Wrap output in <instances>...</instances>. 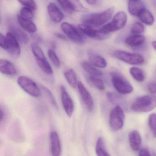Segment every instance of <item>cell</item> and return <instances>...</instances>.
I'll return each instance as SVG.
<instances>
[{
    "instance_id": "603a6c76",
    "label": "cell",
    "mask_w": 156,
    "mask_h": 156,
    "mask_svg": "<svg viewBox=\"0 0 156 156\" xmlns=\"http://www.w3.org/2000/svg\"><path fill=\"white\" fill-rule=\"evenodd\" d=\"M64 76L68 83L73 88H77L78 82L76 73L73 69H68L64 72Z\"/></svg>"
},
{
    "instance_id": "e0dca14e",
    "label": "cell",
    "mask_w": 156,
    "mask_h": 156,
    "mask_svg": "<svg viewBox=\"0 0 156 156\" xmlns=\"http://www.w3.org/2000/svg\"><path fill=\"white\" fill-rule=\"evenodd\" d=\"M128 9L129 14L138 17L140 12L145 9L144 3L140 0H129Z\"/></svg>"
},
{
    "instance_id": "f546056e",
    "label": "cell",
    "mask_w": 156,
    "mask_h": 156,
    "mask_svg": "<svg viewBox=\"0 0 156 156\" xmlns=\"http://www.w3.org/2000/svg\"><path fill=\"white\" fill-rule=\"evenodd\" d=\"M148 125L152 135L156 137V114L155 113H151L149 115Z\"/></svg>"
},
{
    "instance_id": "8992f818",
    "label": "cell",
    "mask_w": 156,
    "mask_h": 156,
    "mask_svg": "<svg viewBox=\"0 0 156 156\" xmlns=\"http://www.w3.org/2000/svg\"><path fill=\"white\" fill-rule=\"evenodd\" d=\"M31 49L38 66L47 74H52L53 73L52 68L46 59L41 47L36 44H33Z\"/></svg>"
},
{
    "instance_id": "f35d334b",
    "label": "cell",
    "mask_w": 156,
    "mask_h": 156,
    "mask_svg": "<svg viewBox=\"0 0 156 156\" xmlns=\"http://www.w3.org/2000/svg\"><path fill=\"white\" fill-rule=\"evenodd\" d=\"M148 90L151 94H156V83H151L148 86Z\"/></svg>"
},
{
    "instance_id": "60d3db41",
    "label": "cell",
    "mask_w": 156,
    "mask_h": 156,
    "mask_svg": "<svg viewBox=\"0 0 156 156\" xmlns=\"http://www.w3.org/2000/svg\"><path fill=\"white\" fill-rule=\"evenodd\" d=\"M86 2L89 5H95L97 3L98 0H85Z\"/></svg>"
},
{
    "instance_id": "7402d4cb",
    "label": "cell",
    "mask_w": 156,
    "mask_h": 156,
    "mask_svg": "<svg viewBox=\"0 0 156 156\" xmlns=\"http://www.w3.org/2000/svg\"><path fill=\"white\" fill-rule=\"evenodd\" d=\"M146 38L140 34H134L128 36L125 40V43L132 47H136L142 45L145 43Z\"/></svg>"
},
{
    "instance_id": "277c9868",
    "label": "cell",
    "mask_w": 156,
    "mask_h": 156,
    "mask_svg": "<svg viewBox=\"0 0 156 156\" xmlns=\"http://www.w3.org/2000/svg\"><path fill=\"white\" fill-rule=\"evenodd\" d=\"M111 81L114 88L119 94H131L133 91V87L131 84L118 73L111 74Z\"/></svg>"
},
{
    "instance_id": "ffe728a7",
    "label": "cell",
    "mask_w": 156,
    "mask_h": 156,
    "mask_svg": "<svg viewBox=\"0 0 156 156\" xmlns=\"http://www.w3.org/2000/svg\"><path fill=\"white\" fill-rule=\"evenodd\" d=\"M88 59L92 64L98 68H104L107 65L106 61L104 57L93 52L88 53Z\"/></svg>"
},
{
    "instance_id": "9a60e30c",
    "label": "cell",
    "mask_w": 156,
    "mask_h": 156,
    "mask_svg": "<svg viewBox=\"0 0 156 156\" xmlns=\"http://www.w3.org/2000/svg\"><path fill=\"white\" fill-rule=\"evenodd\" d=\"M47 11L50 19L55 23L61 22L64 18V15L58 6L53 2H51L47 6Z\"/></svg>"
},
{
    "instance_id": "ac0fdd59",
    "label": "cell",
    "mask_w": 156,
    "mask_h": 156,
    "mask_svg": "<svg viewBox=\"0 0 156 156\" xmlns=\"http://www.w3.org/2000/svg\"><path fill=\"white\" fill-rule=\"evenodd\" d=\"M129 144L133 150H139L142 144V139L139 132L136 130H133L129 135Z\"/></svg>"
},
{
    "instance_id": "b9f144b4",
    "label": "cell",
    "mask_w": 156,
    "mask_h": 156,
    "mask_svg": "<svg viewBox=\"0 0 156 156\" xmlns=\"http://www.w3.org/2000/svg\"><path fill=\"white\" fill-rule=\"evenodd\" d=\"M4 111H3L2 108H1V110H0V121H1V122H2V120H3V119H4Z\"/></svg>"
},
{
    "instance_id": "5b68a950",
    "label": "cell",
    "mask_w": 156,
    "mask_h": 156,
    "mask_svg": "<svg viewBox=\"0 0 156 156\" xmlns=\"http://www.w3.org/2000/svg\"><path fill=\"white\" fill-rule=\"evenodd\" d=\"M113 55L116 59L132 65L142 64L145 61L144 57L141 55L132 53L126 51L118 50L115 51Z\"/></svg>"
},
{
    "instance_id": "9c48e42d",
    "label": "cell",
    "mask_w": 156,
    "mask_h": 156,
    "mask_svg": "<svg viewBox=\"0 0 156 156\" xmlns=\"http://www.w3.org/2000/svg\"><path fill=\"white\" fill-rule=\"evenodd\" d=\"M61 27L63 32L71 41L78 44L84 43L85 38L83 33L74 26L68 23L64 22L62 23Z\"/></svg>"
},
{
    "instance_id": "5bb4252c",
    "label": "cell",
    "mask_w": 156,
    "mask_h": 156,
    "mask_svg": "<svg viewBox=\"0 0 156 156\" xmlns=\"http://www.w3.org/2000/svg\"><path fill=\"white\" fill-rule=\"evenodd\" d=\"M50 151L53 156H59L62 151L61 142L57 132L52 131L50 133Z\"/></svg>"
},
{
    "instance_id": "e575fe53",
    "label": "cell",
    "mask_w": 156,
    "mask_h": 156,
    "mask_svg": "<svg viewBox=\"0 0 156 156\" xmlns=\"http://www.w3.org/2000/svg\"><path fill=\"white\" fill-rule=\"evenodd\" d=\"M18 1L21 4L25 6V7L29 8L33 11L35 10L37 8L36 3L34 0H18Z\"/></svg>"
},
{
    "instance_id": "7a4b0ae2",
    "label": "cell",
    "mask_w": 156,
    "mask_h": 156,
    "mask_svg": "<svg viewBox=\"0 0 156 156\" xmlns=\"http://www.w3.org/2000/svg\"><path fill=\"white\" fill-rule=\"evenodd\" d=\"M156 108V97L152 95L142 96L137 98L132 104L131 109L138 113H147Z\"/></svg>"
},
{
    "instance_id": "30bf717a",
    "label": "cell",
    "mask_w": 156,
    "mask_h": 156,
    "mask_svg": "<svg viewBox=\"0 0 156 156\" xmlns=\"http://www.w3.org/2000/svg\"><path fill=\"white\" fill-rule=\"evenodd\" d=\"M79 30L84 34L89 37V38H93L96 40H105L108 38L109 34L105 33L101 30H96L94 29L92 26L87 24L83 23L78 26Z\"/></svg>"
},
{
    "instance_id": "83f0119b",
    "label": "cell",
    "mask_w": 156,
    "mask_h": 156,
    "mask_svg": "<svg viewBox=\"0 0 156 156\" xmlns=\"http://www.w3.org/2000/svg\"><path fill=\"white\" fill-rule=\"evenodd\" d=\"M61 7L66 12L71 13L76 10L75 6L70 0H57Z\"/></svg>"
},
{
    "instance_id": "484cf974",
    "label": "cell",
    "mask_w": 156,
    "mask_h": 156,
    "mask_svg": "<svg viewBox=\"0 0 156 156\" xmlns=\"http://www.w3.org/2000/svg\"><path fill=\"white\" fill-rule=\"evenodd\" d=\"M96 153L98 156H108L110 155L106 149L105 141L103 138H98L97 141Z\"/></svg>"
},
{
    "instance_id": "44dd1931",
    "label": "cell",
    "mask_w": 156,
    "mask_h": 156,
    "mask_svg": "<svg viewBox=\"0 0 156 156\" xmlns=\"http://www.w3.org/2000/svg\"><path fill=\"white\" fill-rule=\"evenodd\" d=\"M17 20L20 26L28 32L33 34L37 31L36 25L31 20L24 19L20 15L17 16Z\"/></svg>"
},
{
    "instance_id": "1f68e13d",
    "label": "cell",
    "mask_w": 156,
    "mask_h": 156,
    "mask_svg": "<svg viewBox=\"0 0 156 156\" xmlns=\"http://www.w3.org/2000/svg\"><path fill=\"white\" fill-rule=\"evenodd\" d=\"M48 55L50 60L53 64L56 67H60L61 62L55 52L52 49H49L48 50Z\"/></svg>"
},
{
    "instance_id": "d590c367",
    "label": "cell",
    "mask_w": 156,
    "mask_h": 156,
    "mask_svg": "<svg viewBox=\"0 0 156 156\" xmlns=\"http://www.w3.org/2000/svg\"><path fill=\"white\" fill-rule=\"evenodd\" d=\"M107 97L108 99L109 100V102H111L113 104H116L119 103L120 100V98L117 95L115 94L111 93V92H108L107 94Z\"/></svg>"
},
{
    "instance_id": "8d00e7d4",
    "label": "cell",
    "mask_w": 156,
    "mask_h": 156,
    "mask_svg": "<svg viewBox=\"0 0 156 156\" xmlns=\"http://www.w3.org/2000/svg\"><path fill=\"white\" fill-rule=\"evenodd\" d=\"M0 45L2 48L6 50L7 46V39L6 36L3 35L2 34H0Z\"/></svg>"
},
{
    "instance_id": "4316f807",
    "label": "cell",
    "mask_w": 156,
    "mask_h": 156,
    "mask_svg": "<svg viewBox=\"0 0 156 156\" xmlns=\"http://www.w3.org/2000/svg\"><path fill=\"white\" fill-rule=\"evenodd\" d=\"M129 73L131 76L136 81L142 82L145 80V76L143 71L136 67H132L129 69Z\"/></svg>"
},
{
    "instance_id": "836d02e7",
    "label": "cell",
    "mask_w": 156,
    "mask_h": 156,
    "mask_svg": "<svg viewBox=\"0 0 156 156\" xmlns=\"http://www.w3.org/2000/svg\"><path fill=\"white\" fill-rule=\"evenodd\" d=\"M32 10L29 8L24 7L20 10V16L24 19L32 20L34 18V13Z\"/></svg>"
},
{
    "instance_id": "7bdbcfd3",
    "label": "cell",
    "mask_w": 156,
    "mask_h": 156,
    "mask_svg": "<svg viewBox=\"0 0 156 156\" xmlns=\"http://www.w3.org/2000/svg\"><path fill=\"white\" fill-rule=\"evenodd\" d=\"M152 46L156 51V41H154L152 42Z\"/></svg>"
},
{
    "instance_id": "6da1fadb",
    "label": "cell",
    "mask_w": 156,
    "mask_h": 156,
    "mask_svg": "<svg viewBox=\"0 0 156 156\" xmlns=\"http://www.w3.org/2000/svg\"><path fill=\"white\" fill-rule=\"evenodd\" d=\"M114 11L115 9L111 7L101 12L90 13L85 15L82 19V21L85 24L92 27H99L106 24L110 20Z\"/></svg>"
},
{
    "instance_id": "4fadbf2b",
    "label": "cell",
    "mask_w": 156,
    "mask_h": 156,
    "mask_svg": "<svg viewBox=\"0 0 156 156\" xmlns=\"http://www.w3.org/2000/svg\"><path fill=\"white\" fill-rule=\"evenodd\" d=\"M61 99L64 109L69 117H71L73 113L74 105L73 101L66 91L64 87H61Z\"/></svg>"
},
{
    "instance_id": "3957f363",
    "label": "cell",
    "mask_w": 156,
    "mask_h": 156,
    "mask_svg": "<svg viewBox=\"0 0 156 156\" xmlns=\"http://www.w3.org/2000/svg\"><path fill=\"white\" fill-rule=\"evenodd\" d=\"M127 15L124 11L117 12L113 17L112 22L104 25L101 31L106 34L111 33L123 29L126 24Z\"/></svg>"
},
{
    "instance_id": "ba28073f",
    "label": "cell",
    "mask_w": 156,
    "mask_h": 156,
    "mask_svg": "<svg viewBox=\"0 0 156 156\" xmlns=\"http://www.w3.org/2000/svg\"><path fill=\"white\" fill-rule=\"evenodd\" d=\"M17 83L20 87L26 93L32 96L38 98L41 96L40 87L35 82L25 76H21L18 78Z\"/></svg>"
},
{
    "instance_id": "d6a6232c",
    "label": "cell",
    "mask_w": 156,
    "mask_h": 156,
    "mask_svg": "<svg viewBox=\"0 0 156 156\" xmlns=\"http://www.w3.org/2000/svg\"><path fill=\"white\" fill-rule=\"evenodd\" d=\"M145 31L144 25L139 22H136L132 25L130 29V33L134 34H140Z\"/></svg>"
},
{
    "instance_id": "2e32d148",
    "label": "cell",
    "mask_w": 156,
    "mask_h": 156,
    "mask_svg": "<svg viewBox=\"0 0 156 156\" xmlns=\"http://www.w3.org/2000/svg\"><path fill=\"white\" fill-rule=\"evenodd\" d=\"M9 30L17 38L18 41L25 44L28 43L29 41V37L27 34L21 28L17 25L14 24H11L9 25Z\"/></svg>"
},
{
    "instance_id": "ab89813d",
    "label": "cell",
    "mask_w": 156,
    "mask_h": 156,
    "mask_svg": "<svg viewBox=\"0 0 156 156\" xmlns=\"http://www.w3.org/2000/svg\"><path fill=\"white\" fill-rule=\"evenodd\" d=\"M55 36H56L57 38L61 39V40H66V37L64 35L61 33H55Z\"/></svg>"
},
{
    "instance_id": "52a82bcc",
    "label": "cell",
    "mask_w": 156,
    "mask_h": 156,
    "mask_svg": "<svg viewBox=\"0 0 156 156\" xmlns=\"http://www.w3.org/2000/svg\"><path fill=\"white\" fill-rule=\"evenodd\" d=\"M125 121V114L122 108L116 105L110 112L109 123L112 129L118 131L123 127Z\"/></svg>"
},
{
    "instance_id": "d6986e66",
    "label": "cell",
    "mask_w": 156,
    "mask_h": 156,
    "mask_svg": "<svg viewBox=\"0 0 156 156\" xmlns=\"http://www.w3.org/2000/svg\"><path fill=\"white\" fill-rule=\"evenodd\" d=\"M0 71L2 73L9 76L17 74V70L14 65L8 60L1 59Z\"/></svg>"
},
{
    "instance_id": "74e56055",
    "label": "cell",
    "mask_w": 156,
    "mask_h": 156,
    "mask_svg": "<svg viewBox=\"0 0 156 156\" xmlns=\"http://www.w3.org/2000/svg\"><path fill=\"white\" fill-rule=\"evenodd\" d=\"M151 154H150L149 151L148 149L146 148H141L139 150V156H151Z\"/></svg>"
},
{
    "instance_id": "4dcf8cb0",
    "label": "cell",
    "mask_w": 156,
    "mask_h": 156,
    "mask_svg": "<svg viewBox=\"0 0 156 156\" xmlns=\"http://www.w3.org/2000/svg\"><path fill=\"white\" fill-rule=\"evenodd\" d=\"M41 87L42 89L43 92L45 93L46 97L48 98L49 101H50L52 105L56 109H58V105H57V103H56V100H55L54 96L53 94H52L51 91H50L48 88H47V87L44 86L42 85Z\"/></svg>"
},
{
    "instance_id": "7c38bea8",
    "label": "cell",
    "mask_w": 156,
    "mask_h": 156,
    "mask_svg": "<svg viewBox=\"0 0 156 156\" xmlns=\"http://www.w3.org/2000/svg\"><path fill=\"white\" fill-rule=\"evenodd\" d=\"M77 89L81 98L85 105L87 110L92 112L94 109V99L89 91L87 89L83 83L79 81L77 86Z\"/></svg>"
},
{
    "instance_id": "8fae6325",
    "label": "cell",
    "mask_w": 156,
    "mask_h": 156,
    "mask_svg": "<svg viewBox=\"0 0 156 156\" xmlns=\"http://www.w3.org/2000/svg\"><path fill=\"white\" fill-rule=\"evenodd\" d=\"M7 39V46L6 51L14 58L19 57L20 55V46L19 41L15 36L10 32L6 34Z\"/></svg>"
},
{
    "instance_id": "d4e9b609",
    "label": "cell",
    "mask_w": 156,
    "mask_h": 156,
    "mask_svg": "<svg viewBox=\"0 0 156 156\" xmlns=\"http://www.w3.org/2000/svg\"><path fill=\"white\" fill-rule=\"evenodd\" d=\"M137 17L141 22L146 25H152L155 21L154 16L152 13L146 9H143Z\"/></svg>"
},
{
    "instance_id": "f1b7e54d",
    "label": "cell",
    "mask_w": 156,
    "mask_h": 156,
    "mask_svg": "<svg viewBox=\"0 0 156 156\" xmlns=\"http://www.w3.org/2000/svg\"><path fill=\"white\" fill-rule=\"evenodd\" d=\"M90 83L98 90L103 91L105 89V85L103 80L99 79L97 76H89Z\"/></svg>"
},
{
    "instance_id": "cb8c5ba5",
    "label": "cell",
    "mask_w": 156,
    "mask_h": 156,
    "mask_svg": "<svg viewBox=\"0 0 156 156\" xmlns=\"http://www.w3.org/2000/svg\"><path fill=\"white\" fill-rule=\"evenodd\" d=\"M82 68L88 73L90 76L99 77L103 76V73L99 69L96 68L90 62H83L81 63Z\"/></svg>"
}]
</instances>
